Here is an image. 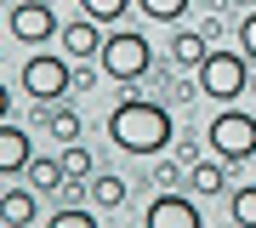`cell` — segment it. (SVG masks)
<instances>
[{"label": "cell", "instance_id": "obj_1", "mask_svg": "<svg viewBox=\"0 0 256 228\" xmlns=\"http://www.w3.org/2000/svg\"><path fill=\"white\" fill-rule=\"evenodd\" d=\"M108 137L126 154H165L171 148V109L165 103H148V97H120L114 114H108Z\"/></svg>", "mask_w": 256, "mask_h": 228}, {"label": "cell", "instance_id": "obj_2", "mask_svg": "<svg viewBox=\"0 0 256 228\" xmlns=\"http://www.w3.org/2000/svg\"><path fill=\"white\" fill-rule=\"evenodd\" d=\"M102 74L120 86H131V80H142L148 69H154V46H148V35H137V29H114L108 40H102Z\"/></svg>", "mask_w": 256, "mask_h": 228}, {"label": "cell", "instance_id": "obj_3", "mask_svg": "<svg viewBox=\"0 0 256 228\" xmlns=\"http://www.w3.org/2000/svg\"><path fill=\"white\" fill-rule=\"evenodd\" d=\"M245 86H250V57L234 46H210V57L200 63V91L210 103H234Z\"/></svg>", "mask_w": 256, "mask_h": 228}, {"label": "cell", "instance_id": "obj_4", "mask_svg": "<svg viewBox=\"0 0 256 228\" xmlns=\"http://www.w3.org/2000/svg\"><path fill=\"white\" fill-rule=\"evenodd\" d=\"M18 80H23V91L34 103H63V91L74 86V57H63V52H28Z\"/></svg>", "mask_w": 256, "mask_h": 228}, {"label": "cell", "instance_id": "obj_5", "mask_svg": "<svg viewBox=\"0 0 256 228\" xmlns=\"http://www.w3.org/2000/svg\"><path fill=\"white\" fill-rule=\"evenodd\" d=\"M210 148H216V160L222 165H245V160H256V114H245V109H222L216 120H210Z\"/></svg>", "mask_w": 256, "mask_h": 228}, {"label": "cell", "instance_id": "obj_6", "mask_svg": "<svg viewBox=\"0 0 256 228\" xmlns=\"http://www.w3.org/2000/svg\"><path fill=\"white\" fill-rule=\"evenodd\" d=\"M6 29H12V40H23V46H46V40H57V12L46 0H18Z\"/></svg>", "mask_w": 256, "mask_h": 228}, {"label": "cell", "instance_id": "obj_7", "mask_svg": "<svg viewBox=\"0 0 256 228\" xmlns=\"http://www.w3.org/2000/svg\"><path fill=\"white\" fill-rule=\"evenodd\" d=\"M142 228H205V217H200V205H194L188 194L160 188L154 200H148V217H142Z\"/></svg>", "mask_w": 256, "mask_h": 228}, {"label": "cell", "instance_id": "obj_8", "mask_svg": "<svg viewBox=\"0 0 256 228\" xmlns=\"http://www.w3.org/2000/svg\"><path fill=\"white\" fill-rule=\"evenodd\" d=\"M28 160H34V143L18 120H0V177H23Z\"/></svg>", "mask_w": 256, "mask_h": 228}, {"label": "cell", "instance_id": "obj_9", "mask_svg": "<svg viewBox=\"0 0 256 228\" xmlns=\"http://www.w3.org/2000/svg\"><path fill=\"white\" fill-rule=\"evenodd\" d=\"M57 40H63V57H74V63H92V57H102V29L92 18H74L57 29Z\"/></svg>", "mask_w": 256, "mask_h": 228}, {"label": "cell", "instance_id": "obj_10", "mask_svg": "<svg viewBox=\"0 0 256 228\" xmlns=\"http://www.w3.org/2000/svg\"><path fill=\"white\" fill-rule=\"evenodd\" d=\"M34 217H40V200H34V188H28V182L0 194V228H28Z\"/></svg>", "mask_w": 256, "mask_h": 228}, {"label": "cell", "instance_id": "obj_11", "mask_svg": "<svg viewBox=\"0 0 256 228\" xmlns=\"http://www.w3.org/2000/svg\"><path fill=\"white\" fill-rule=\"evenodd\" d=\"M23 177H28V188H34V194H63V188H68V177H63V160H57V154H52V160H40V154H34Z\"/></svg>", "mask_w": 256, "mask_h": 228}, {"label": "cell", "instance_id": "obj_12", "mask_svg": "<svg viewBox=\"0 0 256 228\" xmlns=\"http://www.w3.org/2000/svg\"><path fill=\"white\" fill-rule=\"evenodd\" d=\"M188 182L200 200H210V194H228V171H222V160H194L188 165Z\"/></svg>", "mask_w": 256, "mask_h": 228}, {"label": "cell", "instance_id": "obj_13", "mask_svg": "<svg viewBox=\"0 0 256 228\" xmlns=\"http://www.w3.org/2000/svg\"><path fill=\"white\" fill-rule=\"evenodd\" d=\"M40 109H46V131L57 137V148H63V143H80V114H74L68 103H40Z\"/></svg>", "mask_w": 256, "mask_h": 228}, {"label": "cell", "instance_id": "obj_14", "mask_svg": "<svg viewBox=\"0 0 256 228\" xmlns=\"http://www.w3.org/2000/svg\"><path fill=\"white\" fill-rule=\"evenodd\" d=\"M86 188H92V200L102 205V211H120L131 200V188H126V177H114V171H97L92 182H86Z\"/></svg>", "mask_w": 256, "mask_h": 228}, {"label": "cell", "instance_id": "obj_15", "mask_svg": "<svg viewBox=\"0 0 256 228\" xmlns=\"http://www.w3.org/2000/svg\"><path fill=\"white\" fill-rule=\"evenodd\" d=\"M171 57H176V63H182V69H200L205 57H210V40L200 35V29H182V35L171 40Z\"/></svg>", "mask_w": 256, "mask_h": 228}, {"label": "cell", "instance_id": "obj_16", "mask_svg": "<svg viewBox=\"0 0 256 228\" xmlns=\"http://www.w3.org/2000/svg\"><path fill=\"white\" fill-rule=\"evenodd\" d=\"M57 160H63V177H68V182H92V177H97L92 148H80V143H63V154H57Z\"/></svg>", "mask_w": 256, "mask_h": 228}, {"label": "cell", "instance_id": "obj_17", "mask_svg": "<svg viewBox=\"0 0 256 228\" xmlns=\"http://www.w3.org/2000/svg\"><path fill=\"white\" fill-rule=\"evenodd\" d=\"M228 217H234V228H256V182H239L228 194Z\"/></svg>", "mask_w": 256, "mask_h": 228}, {"label": "cell", "instance_id": "obj_18", "mask_svg": "<svg viewBox=\"0 0 256 228\" xmlns=\"http://www.w3.org/2000/svg\"><path fill=\"white\" fill-rule=\"evenodd\" d=\"M131 6H137V0H80V18H92V23H120Z\"/></svg>", "mask_w": 256, "mask_h": 228}, {"label": "cell", "instance_id": "obj_19", "mask_svg": "<svg viewBox=\"0 0 256 228\" xmlns=\"http://www.w3.org/2000/svg\"><path fill=\"white\" fill-rule=\"evenodd\" d=\"M137 12H142L148 23H176L188 12V0H137Z\"/></svg>", "mask_w": 256, "mask_h": 228}, {"label": "cell", "instance_id": "obj_20", "mask_svg": "<svg viewBox=\"0 0 256 228\" xmlns=\"http://www.w3.org/2000/svg\"><path fill=\"white\" fill-rule=\"evenodd\" d=\"M46 228H97V217L86 205H57L52 217H46Z\"/></svg>", "mask_w": 256, "mask_h": 228}, {"label": "cell", "instance_id": "obj_21", "mask_svg": "<svg viewBox=\"0 0 256 228\" xmlns=\"http://www.w3.org/2000/svg\"><path fill=\"white\" fill-rule=\"evenodd\" d=\"M239 52L256 63V12H245V18H239Z\"/></svg>", "mask_w": 256, "mask_h": 228}, {"label": "cell", "instance_id": "obj_22", "mask_svg": "<svg viewBox=\"0 0 256 228\" xmlns=\"http://www.w3.org/2000/svg\"><path fill=\"white\" fill-rule=\"evenodd\" d=\"M154 182H160V188H176V182H182V171H176V160H160V165H154Z\"/></svg>", "mask_w": 256, "mask_h": 228}, {"label": "cell", "instance_id": "obj_23", "mask_svg": "<svg viewBox=\"0 0 256 228\" xmlns=\"http://www.w3.org/2000/svg\"><path fill=\"white\" fill-rule=\"evenodd\" d=\"M6 114H12V86L0 80V120H6Z\"/></svg>", "mask_w": 256, "mask_h": 228}, {"label": "cell", "instance_id": "obj_24", "mask_svg": "<svg viewBox=\"0 0 256 228\" xmlns=\"http://www.w3.org/2000/svg\"><path fill=\"white\" fill-rule=\"evenodd\" d=\"M0 29H6V12H0Z\"/></svg>", "mask_w": 256, "mask_h": 228}]
</instances>
